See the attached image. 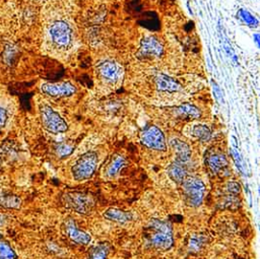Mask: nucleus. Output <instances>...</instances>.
<instances>
[{
    "label": "nucleus",
    "mask_w": 260,
    "mask_h": 259,
    "mask_svg": "<svg viewBox=\"0 0 260 259\" xmlns=\"http://www.w3.org/2000/svg\"><path fill=\"white\" fill-rule=\"evenodd\" d=\"M241 186L236 181H230L223 186L217 205L221 209H237L241 205Z\"/></svg>",
    "instance_id": "7"
},
{
    "label": "nucleus",
    "mask_w": 260,
    "mask_h": 259,
    "mask_svg": "<svg viewBox=\"0 0 260 259\" xmlns=\"http://www.w3.org/2000/svg\"><path fill=\"white\" fill-rule=\"evenodd\" d=\"M238 17L243 21L245 22L247 25L249 26H253V27H256L258 25V20L249 12L247 11L246 9L244 8H241L238 13H237Z\"/></svg>",
    "instance_id": "24"
},
{
    "label": "nucleus",
    "mask_w": 260,
    "mask_h": 259,
    "mask_svg": "<svg viewBox=\"0 0 260 259\" xmlns=\"http://www.w3.org/2000/svg\"><path fill=\"white\" fill-rule=\"evenodd\" d=\"M0 259H17L14 250L2 236H0Z\"/></svg>",
    "instance_id": "23"
},
{
    "label": "nucleus",
    "mask_w": 260,
    "mask_h": 259,
    "mask_svg": "<svg viewBox=\"0 0 260 259\" xmlns=\"http://www.w3.org/2000/svg\"><path fill=\"white\" fill-rule=\"evenodd\" d=\"M170 144L173 147L175 151L176 158L175 160L188 165L191 159V148L190 146L183 140H180L178 138H172L170 140Z\"/></svg>",
    "instance_id": "14"
},
{
    "label": "nucleus",
    "mask_w": 260,
    "mask_h": 259,
    "mask_svg": "<svg viewBox=\"0 0 260 259\" xmlns=\"http://www.w3.org/2000/svg\"><path fill=\"white\" fill-rule=\"evenodd\" d=\"M191 135L201 142H206L210 140L212 133L208 126L204 124H195L191 129Z\"/></svg>",
    "instance_id": "21"
},
{
    "label": "nucleus",
    "mask_w": 260,
    "mask_h": 259,
    "mask_svg": "<svg viewBox=\"0 0 260 259\" xmlns=\"http://www.w3.org/2000/svg\"><path fill=\"white\" fill-rule=\"evenodd\" d=\"M174 114L185 119H198L201 116V111L194 105L183 104L174 109Z\"/></svg>",
    "instance_id": "19"
},
{
    "label": "nucleus",
    "mask_w": 260,
    "mask_h": 259,
    "mask_svg": "<svg viewBox=\"0 0 260 259\" xmlns=\"http://www.w3.org/2000/svg\"><path fill=\"white\" fill-rule=\"evenodd\" d=\"M41 90L52 98H65L70 96L75 92V86L70 82H57L51 83L47 82L42 84Z\"/></svg>",
    "instance_id": "12"
},
{
    "label": "nucleus",
    "mask_w": 260,
    "mask_h": 259,
    "mask_svg": "<svg viewBox=\"0 0 260 259\" xmlns=\"http://www.w3.org/2000/svg\"><path fill=\"white\" fill-rule=\"evenodd\" d=\"M207 242V237L203 234H195L189 238L188 241V249L191 252L199 251L204 244Z\"/></svg>",
    "instance_id": "22"
},
{
    "label": "nucleus",
    "mask_w": 260,
    "mask_h": 259,
    "mask_svg": "<svg viewBox=\"0 0 260 259\" xmlns=\"http://www.w3.org/2000/svg\"><path fill=\"white\" fill-rule=\"evenodd\" d=\"M154 80L157 89L164 92H176L182 88L179 82L164 73H157L154 77Z\"/></svg>",
    "instance_id": "15"
},
{
    "label": "nucleus",
    "mask_w": 260,
    "mask_h": 259,
    "mask_svg": "<svg viewBox=\"0 0 260 259\" xmlns=\"http://www.w3.org/2000/svg\"><path fill=\"white\" fill-rule=\"evenodd\" d=\"M98 161L99 157L94 151H86L81 154L71 167L72 178L78 182L90 179L95 172Z\"/></svg>",
    "instance_id": "3"
},
{
    "label": "nucleus",
    "mask_w": 260,
    "mask_h": 259,
    "mask_svg": "<svg viewBox=\"0 0 260 259\" xmlns=\"http://www.w3.org/2000/svg\"><path fill=\"white\" fill-rule=\"evenodd\" d=\"M49 40L61 50L68 49L72 44V29L64 20H55L48 28Z\"/></svg>",
    "instance_id": "5"
},
{
    "label": "nucleus",
    "mask_w": 260,
    "mask_h": 259,
    "mask_svg": "<svg viewBox=\"0 0 260 259\" xmlns=\"http://www.w3.org/2000/svg\"><path fill=\"white\" fill-rule=\"evenodd\" d=\"M103 216L110 221H114V222H118V223H127V222L131 221L133 218V214L130 211L122 210V209L116 208V207L108 208L103 213Z\"/></svg>",
    "instance_id": "16"
},
{
    "label": "nucleus",
    "mask_w": 260,
    "mask_h": 259,
    "mask_svg": "<svg viewBox=\"0 0 260 259\" xmlns=\"http://www.w3.org/2000/svg\"><path fill=\"white\" fill-rule=\"evenodd\" d=\"M258 40H259V35H255V42L257 43V46L259 47V41Z\"/></svg>",
    "instance_id": "29"
},
{
    "label": "nucleus",
    "mask_w": 260,
    "mask_h": 259,
    "mask_svg": "<svg viewBox=\"0 0 260 259\" xmlns=\"http://www.w3.org/2000/svg\"><path fill=\"white\" fill-rule=\"evenodd\" d=\"M40 113L42 124L47 131L53 134H60L67 131L68 125L65 120L49 105H41Z\"/></svg>",
    "instance_id": "6"
},
{
    "label": "nucleus",
    "mask_w": 260,
    "mask_h": 259,
    "mask_svg": "<svg viewBox=\"0 0 260 259\" xmlns=\"http://www.w3.org/2000/svg\"><path fill=\"white\" fill-rule=\"evenodd\" d=\"M220 39H221V43H222V46L226 52V54L230 56V58L236 63L237 62V55L235 54L233 48L231 47L230 43H229V40L226 39L225 35L223 34V31H220Z\"/></svg>",
    "instance_id": "25"
},
{
    "label": "nucleus",
    "mask_w": 260,
    "mask_h": 259,
    "mask_svg": "<svg viewBox=\"0 0 260 259\" xmlns=\"http://www.w3.org/2000/svg\"><path fill=\"white\" fill-rule=\"evenodd\" d=\"M204 161L211 175H219L228 169L229 161L226 156L218 150L210 149L205 153Z\"/></svg>",
    "instance_id": "9"
},
{
    "label": "nucleus",
    "mask_w": 260,
    "mask_h": 259,
    "mask_svg": "<svg viewBox=\"0 0 260 259\" xmlns=\"http://www.w3.org/2000/svg\"><path fill=\"white\" fill-rule=\"evenodd\" d=\"M73 150V146L67 142H62L57 146V153L61 157L68 156Z\"/></svg>",
    "instance_id": "26"
},
{
    "label": "nucleus",
    "mask_w": 260,
    "mask_h": 259,
    "mask_svg": "<svg viewBox=\"0 0 260 259\" xmlns=\"http://www.w3.org/2000/svg\"><path fill=\"white\" fill-rule=\"evenodd\" d=\"M6 121H7V113L2 107H0V127H3Z\"/></svg>",
    "instance_id": "28"
},
{
    "label": "nucleus",
    "mask_w": 260,
    "mask_h": 259,
    "mask_svg": "<svg viewBox=\"0 0 260 259\" xmlns=\"http://www.w3.org/2000/svg\"><path fill=\"white\" fill-rule=\"evenodd\" d=\"M180 185L182 186L183 195L188 205L198 207L202 204L206 188L200 178L187 175Z\"/></svg>",
    "instance_id": "2"
},
{
    "label": "nucleus",
    "mask_w": 260,
    "mask_h": 259,
    "mask_svg": "<svg viewBox=\"0 0 260 259\" xmlns=\"http://www.w3.org/2000/svg\"><path fill=\"white\" fill-rule=\"evenodd\" d=\"M125 166H126V159L119 154H115L112 156L109 164L107 165L105 169V175L108 178H113L117 176Z\"/></svg>",
    "instance_id": "18"
},
{
    "label": "nucleus",
    "mask_w": 260,
    "mask_h": 259,
    "mask_svg": "<svg viewBox=\"0 0 260 259\" xmlns=\"http://www.w3.org/2000/svg\"><path fill=\"white\" fill-rule=\"evenodd\" d=\"M140 142L143 146L153 150H167V142L165 135L162 131L155 125H149L140 132Z\"/></svg>",
    "instance_id": "8"
},
{
    "label": "nucleus",
    "mask_w": 260,
    "mask_h": 259,
    "mask_svg": "<svg viewBox=\"0 0 260 259\" xmlns=\"http://www.w3.org/2000/svg\"><path fill=\"white\" fill-rule=\"evenodd\" d=\"M64 204L80 214H89L95 206V199L92 195L84 192H68L63 195Z\"/></svg>",
    "instance_id": "4"
},
{
    "label": "nucleus",
    "mask_w": 260,
    "mask_h": 259,
    "mask_svg": "<svg viewBox=\"0 0 260 259\" xmlns=\"http://www.w3.org/2000/svg\"><path fill=\"white\" fill-rule=\"evenodd\" d=\"M164 48L161 43L152 36H147L140 42L138 56L140 58H156L161 56Z\"/></svg>",
    "instance_id": "10"
},
{
    "label": "nucleus",
    "mask_w": 260,
    "mask_h": 259,
    "mask_svg": "<svg viewBox=\"0 0 260 259\" xmlns=\"http://www.w3.org/2000/svg\"><path fill=\"white\" fill-rule=\"evenodd\" d=\"M146 244L154 249L167 251L174 245V234L167 220L152 218L146 226Z\"/></svg>",
    "instance_id": "1"
},
{
    "label": "nucleus",
    "mask_w": 260,
    "mask_h": 259,
    "mask_svg": "<svg viewBox=\"0 0 260 259\" xmlns=\"http://www.w3.org/2000/svg\"><path fill=\"white\" fill-rule=\"evenodd\" d=\"M187 165L179 163L177 160H174L171 163V165L167 169V173L172 181H174L177 184H181L184 178L188 175L187 174Z\"/></svg>",
    "instance_id": "17"
},
{
    "label": "nucleus",
    "mask_w": 260,
    "mask_h": 259,
    "mask_svg": "<svg viewBox=\"0 0 260 259\" xmlns=\"http://www.w3.org/2000/svg\"><path fill=\"white\" fill-rule=\"evenodd\" d=\"M110 252L109 243H99L92 246L88 252L87 259H107Z\"/></svg>",
    "instance_id": "20"
},
{
    "label": "nucleus",
    "mask_w": 260,
    "mask_h": 259,
    "mask_svg": "<svg viewBox=\"0 0 260 259\" xmlns=\"http://www.w3.org/2000/svg\"><path fill=\"white\" fill-rule=\"evenodd\" d=\"M98 72L105 81L110 83L117 82L122 76V68L112 60H104L99 63Z\"/></svg>",
    "instance_id": "13"
},
{
    "label": "nucleus",
    "mask_w": 260,
    "mask_h": 259,
    "mask_svg": "<svg viewBox=\"0 0 260 259\" xmlns=\"http://www.w3.org/2000/svg\"><path fill=\"white\" fill-rule=\"evenodd\" d=\"M211 84H212V89H213V92H214L216 99H217L220 103H222V102H223V99H222V93H221V91H220L219 86H218L213 80H211Z\"/></svg>",
    "instance_id": "27"
},
{
    "label": "nucleus",
    "mask_w": 260,
    "mask_h": 259,
    "mask_svg": "<svg viewBox=\"0 0 260 259\" xmlns=\"http://www.w3.org/2000/svg\"><path fill=\"white\" fill-rule=\"evenodd\" d=\"M63 230L67 238L78 245H88L91 242V237L88 233L80 230L72 218H67L64 221Z\"/></svg>",
    "instance_id": "11"
}]
</instances>
